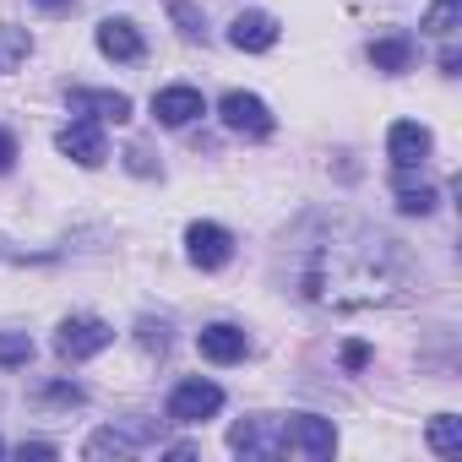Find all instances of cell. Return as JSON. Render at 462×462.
<instances>
[{
  "label": "cell",
  "mask_w": 462,
  "mask_h": 462,
  "mask_svg": "<svg viewBox=\"0 0 462 462\" xmlns=\"http://www.w3.org/2000/svg\"><path fill=\"white\" fill-rule=\"evenodd\" d=\"M408 283L413 262L402 256V245L354 217H332L294 262V294L337 316L397 305Z\"/></svg>",
  "instance_id": "6da1fadb"
},
{
  "label": "cell",
  "mask_w": 462,
  "mask_h": 462,
  "mask_svg": "<svg viewBox=\"0 0 462 462\" xmlns=\"http://www.w3.org/2000/svg\"><path fill=\"white\" fill-rule=\"evenodd\" d=\"M217 115H223V125L235 131V136H251V142H267V136L278 131V120H273V109H267V98L240 93V88L217 98Z\"/></svg>",
  "instance_id": "7a4b0ae2"
},
{
  "label": "cell",
  "mask_w": 462,
  "mask_h": 462,
  "mask_svg": "<svg viewBox=\"0 0 462 462\" xmlns=\"http://www.w3.org/2000/svg\"><path fill=\"white\" fill-rule=\"evenodd\" d=\"M109 343H115V332H109V321H98V316H66V321H60V332H55V354H60V359H71V365H82V359L104 354Z\"/></svg>",
  "instance_id": "3957f363"
},
{
  "label": "cell",
  "mask_w": 462,
  "mask_h": 462,
  "mask_svg": "<svg viewBox=\"0 0 462 462\" xmlns=\"http://www.w3.org/2000/svg\"><path fill=\"white\" fill-rule=\"evenodd\" d=\"M228 446H235L240 457H262V462H273V457L289 451V440H283V419H278V413L240 419L235 430H228Z\"/></svg>",
  "instance_id": "277c9868"
},
{
  "label": "cell",
  "mask_w": 462,
  "mask_h": 462,
  "mask_svg": "<svg viewBox=\"0 0 462 462\" xmlns=\"http://www.w3.org/2000/svg\"><path fill=\"white\" fill-rule=\"evenodd\" d=\"M223 408V386L217 381H201V375H190V381H180L174 392H169V419L174 424H201V419H212Z\"/></svg>",
  "instance_id": "5b68a950"
},
{
  "label": "cell",
  "mask_w": 462,
  "mask_h": 462,
  "mask_svg": "<svg viewBox=\"0 0 462 462\" xmlns=\"http://www.w3.org/2000/svg\"><path fill=\"white\" fill-rule=\"evenodd\" d=\"M185 256L201 273H217V267H228V256H235V235H228L223 223H190L185 228Z\"/></svg>",
  "instance_id": "8992f818"
},
{
  "label": "cell",
  "mask_w": 462,
  "mask_h": 462,
  "mask_svg": "<svg viewBox=\"0 0 462 462\" xmlns=\"http://www.w3.org/2000/svg\"><path fill=\"white\" fill-rule=\"evenodd\" d=\"M66 104H71V115L98 120V125H125L131 120V98L115 93V88H71Z\"/></svg>",
  "instance_id": "52a82bcc"
},
{
  "label": "cell",
  "mask_w": 462,
  "mask_h": 462,
  "mask_svg": "<svg viewBox=\"0 0 462 462\" xmlns=\"http://www.w3.org/2000/svg\"><path fill=\"white\" fill-rule=\"evenodd\" d=\"M283 440H289V451L316 457V462L337 451V430H332V419H316V413H294V419H283Z\"/></svg>",
  "instance_id": "ba28073f"
},
{
  "label": "cell",
  "mask_w": 462,
  "mask_h": 462,
  "mask_svg": "<svg viewBox=\"0 0 462 462\" xmlns=\"http://www.w3.org/2000/svg\"><path fill=\"white\" fill-rule=\"evenodd\" d=\"M430 147H435V136H430L419 120H397V125L386 131V158H392L397 174H413V169L430 158Z\"/></svg>",
  "instance_id": "9c48e42d"
},
{
  "label": "cell",
  "mask_w": 462,
  "mask_h": 462,
  "mask_svg": "<svg viewBox=\"0 0 462 462\" xmlns=\"http://www.w3.org/2000/svg\"><path fill=\"white\" fill-rule=\"evenodd\" d=\"M55 147L71 158V163H82V169H98L104 158H109V147H104V131H98V120H71L60 136H55Z\"/></svg>",
  "instance_id": "30bf717a"
},
{
  "label": "cell",
  "mask_w": 462,
  "mask_h": 462,
  "mask_svg": "<svg viewBox=\"0 0 462 462\" xmlns=\"http://www.w3.org/2000/svg\"><path fill=\"white\" fill-rule=\"evenodd\" d=\"M278 17H267V12H240L235 23H228V44L235 50H245V55H267L273 44H278Z\"/></svg>",
  "instance_id": "8fae6325"
},
{
  "label": "cell",
  "mask_w": 462,
  "mask_h": 462,
  "mask_svg": "<svg viewBox=\"0 0 462 462\" xmlns=\"http://www.w3.org/2000/svg\"><path fill=\"white\" fill-rule=\"evenodd\" d=\"M152 115H158V125H174V131H180V125L201 120V115H207V104H201V93H196V88H185V82H180V88H158V93H152Z\"/></svg>",
  "instance_id": "7c38bea8"
},
{
  "label": "cell",
  "mask_w": 462,
  "mask_h": 462,
  "mask_svg": "<svg viewBox=\"0 0 462 462\" xmlns=\"http://www.w3.org/2000/svg\"><path fill=\"white\" fill-rule=\"evenodd\" d=\"M201 359H212V365H240L245 354H251V337L240 332V327H228V321H212V327H201Z\"/></svg>",
  "instance_id": "4fadbf2b"
},
{
  "label": "cell",
  "mask_w": 462,
  "mask_h": 462,
  "mask_svg": "<svg viewBox=\"0 0 462 462\" xmlns=\"http://www.w3.org/2000/svg\"><path fill=\"white\" fill-rule=\"evenodd\" d=\"M98 55H109V60H142L147 55V44H142V33H136V23L131 17H109V23H98Z\"/></svg>",
  "instance_id": "5bb4252c"
},
{
  "label": "cell",
  "mask_w": 462,
  "mask_h": 462,
  "mask_svg": "<svg viewBox=\"0 0 462 462\" xmlns=\"http://www.w3.org/2000/svg\"><path fill=\"white\" fill-rule=\"evenodd\" d=\"M413 55H419V50H413V39H408V33H386V39H375V44H370V66H375V71H386V77H402V71L413 66Z\"/></svg>",
  "instance_id": "9a60e30c"
},
{
  "label": "cell",
  "mask_w": 462,
  "mask_h": 462,
  "mask_svg": "<svg viewBox=\"0 0 462 462\" xmlns=\"http://www.w3.org/2000/svg\"><path fill=\"white\" fill-rule=\"evenodd\" d=\"M147 446V430H104V435H93L88 440V457H136Z\"/></svg>",
  "instance_id": "2e32d148"
},
{
  "label": "cell",
  "mask_w": 462,
  "mask_h": 462,
  "mask_svg": "<svg viewBox=\"0 0 462 462\" xmlns=\"http://www.w3.org/2000/svg\"><path fill=\"white\" fill-rule=\"evenodd\" d=\"M435 201H440V196H435V185H424V180L413 185L408 174H397V207H402L408 217H430V212H435Z\"/></svg>",
  "instance_id": "e0dca14e"
},
{
  "label": "cell",
  "mask_w": 462,
  "mask_h": 462,
  "mask_svg": "<svg viewBox=\"0 0 462 462\" xmlns=\"http://www.w3.org/2000/svg\"><path fill=\"white\" fill-rule=\"evenodd\" d=\"M430 451L435 457H462V419L457 413H435L430 419Z\"/></svg>",
  "instance_id": "ac0fdd59"
},
{
  "label": "cell",
  "mask_w": 462,
  "mask_h": 462,
  "mask_svg": "<svg viewBox=\"0 0 462 462\" xmlns=\"http://www.w3.org/2000/svg\"><path fill=\"white\" fill-rule=\"evenodd\" d=\"M169 17H174V28H180V39H207V23H201V12L190 6V0H169Z\"/></svg>",
  "instance_id": "d6986e66"
},
{
  "label": "cell",
  "mask_w": 462,
  "mask_h": 462,
  "mask_svg": "<svg viewBox=\"0 0 462 462\" xmlns=\"http://www.w3.org/2000/svg\"><path fill=\"white\" fill-rule=\"evenodd\" d=\"M28 359H33V337H28V332H0V365L17 370V365H28Z\"/></svg>",
  "instance_id": "ffe728a7"
},
{
  "label": "cell",
  "mask_w": 462,
  "mask_h": 462,
  "mask_svg": "<svg viewBox=\"0 0 462 462\" xmlns=\"http://www.w3.org/2000/svg\"><path fill=\"white\" fill-rule=\"evenodd\" d=\"M424 28L430 33H451L457 28V0H435V6L424 12Z\"/></svg>",
  "instance_id": "44dd1931"
},
{
  "label": "cell",
  "mask_w": 462,
  "mask_h": 462,
  "mask_svg": "<svg viewBox=\"0 0 462 462\" xmlns=\"http://www.w3.org/2000/svg\"><path fill=\"white\" fill-rule=\"evenodd\" d=\"M142 348H169V327H152V321H142Z\"/></svg>",
  "instance_id": "7402d4cb"
},
{
  "label": "cell",
  "mask_w": 462,
  "mask_h": 462,
  "mask_svg": "<svg viewBox=\"0 0 462 462\" xmlns=\"http://www.w3.org/2000/svg\"><path fill=\"white\" fill-rule=\"evenodd\" d=\"M12 163H17V136H12L6 125H0V174H6Z\"/></svg>",
  "instance_id": "603a6c76"
},
{
  "label": "cell",
  "mask_w": 462,
  "mask_h": 462,
  "mask_svg": "<svg viewBox=\"0 0 462 462\" xmlns=\"http://www.w3.org/2000/svg\"><path fill=\"white\" fill-rule=\"evenodd\" d=\"M125 169H131V174H152V158H147V147H131V152H125Z\"/></svg>",
  "instance_id": "cb8c5ba5"
},
{
  "label": "cell",
  "mask_w": 462,
  "mask_h": 462,
  "mask_svg": "<svg viewBox=\"0 0 462 462\" xmlns=\"http://www.w3.org/2000/svg\"><path fill=\"white\" fill-rule=\"evenodd\" d=\"M365 359H370V348H365V343H348V348H343V365H348V370H359Z\"/></svg>",
  "instance_id": "d4e9b609"
},
{
  "label": "cell",
  "mask_w": 462,
  "mask_h": 462,
  "mask_svg": "<svg viewBox=\"0 0 462 462\" xmlns=\"http://www.w3.org/2000/svg\"><path fill=\"white\" fill-rule=\"evenodd\" d=\"M17 451H23V457H55V446H50V440H23Z\"/></svg>",
  "instance_id": "484cf974"
},
{
  "label": "cell",
  "mask_w": 462,
  "mask_h": 462,
  "mask_svg": "<svg viewBox=\"0 0 462 462\" xmlns=\"http://www.w3.org/2000/svg\"><path fill=\"white\" fill-rule=\"evenodd\" d=\"M33 6H44V12H71L77 0H33Z\"/></svg>",
  "instance_id": "4316f807"
},
{
  "label": "cell",
  "mask_w": 462,
  "mask_h": 462,
  "mask_svg": "<svg viewBox=\"0 0 462 462\" xmlns=\"http://www.w3.org/2000/svg\"><path fill=\"white\" fill-rule=\"evenodd\" d=\"M0 451H6V446H0Z\"/></svg>",
  "instance_id": "83f0119b"
}]
</instances>
